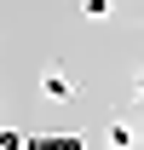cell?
I'll return each instance as SVG.
<instances>
[{"label":"cell","mask_w":144,"mask_h":150,"mask_svg":"<svg viewBox=\"0 0 144 150\" xmlns=\"http://www.w3.org/2000/svg\"><path fill=\"white\" fill-rule=\"evenodd\" d=\"M40 93L52 98V104H69V98H75V81H69V69H46V75H40Z\"/></svg>","instance_id":"6da1fadb"},{"label":"cell","mask_w":144,"mask_h":150,"mask_svg":"<svg viewBox=\"0 0 144 150\" xmlns=\"http://www.w3.org/2000/svg\"><path fill=\"white\" fill-rule=\"evenodd\" d=\"M104 144H109V150H133V121H109Z\"/></svg>","instance_id":"7a4b0ae2"},{"label":"cell","mask_w":144,"mask_h":150,"mask_svg":"<svg viewBox=\"0 0 144 150\" xmlns=\"http://www.w3.org/2000/svg\"><path fill=\"white\" fill-rule=\"evenodd\" d=\"M109 12H115V0H81V18H92V23H104Z\"/></svg>","instance_id":"3957f363"}]
</instances>
